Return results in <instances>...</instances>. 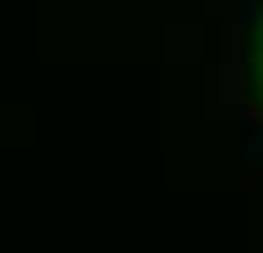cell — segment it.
<instances>
[{"mask_svg": "<svg viewBox=\"0 0 263 253\" xmlns=\"http://www.w3.org/2000/svg\"><path fill=\"white\" fill-rule=\"evenodd\" d=\"M258 74H263V48H258Z\"/></svg>", "mask_w": 263, "mask_h": 253, "instance_id": "6da1fadb", "label": "cell"}]
</instances>
